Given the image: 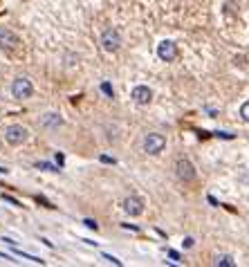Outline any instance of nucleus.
<instances>
[{"label":"nucleus","mask_w":249,"mask_h":267,"mask_svg":"<svg viewBox=\"0 0 249 267\" xmlns=\"http://www.w3.org/2000/svg\"><path fill=\"white\" fill-rule=\"evenodd\" d=\"M101 47H104V52L108 54H115L119 52V47L124 45V38H122V32L117 27H108L104 29V34H101Z\"/></svg>","instance_id":"obj_1"},{"label":"nucleus","mask_w":249,"mask_h":267,"mask_svg":"<svg viewBox=\"0 0 249 267\" xmlns=\"http://www.w3.org/2000/svg\"><path fill=\"white\" fill-rule=\"evenodd\" d=\"M142 148H144L146 155H160V153H164V148H166V137H164L162 133H148L144 135V142H142Z\"/></svg>","instance_id":"obj_2"},{"label":"nucleus","mask_w":249,"mask_h":267,"mask_svg":"<svg viewBox=\"0 0 249 267\" xmlns=\"http://www.w3.org/2000/svg\"><path fill=\"white\" fill-rule=\"evenodd\" d=\"M2 135H5V142L9 146H23L29 140V130L25 126H20V124H9Z\"/></svg>","instance_id":"obj_3"},{"label":"nucleus","mask_w":249,"mask_h":267,"mask_svg":"<svg viewBox=\"0 0 249 267\" xmlns=\"http://www.w3.org/2000/svg\"><path fill=\"white\" fill-rule=\"evenodd\" d=\"M173 171H175V178L180 182H184V184H189V182H193L197 178L196 166H193V162L191 160H186V157H180V160L175 162Z\"/></svg>","instance_id":"obj_4"},{"label":"nucleus","mask_w":249,"mask_h":267,"mask_svg":"<svg viewBox=\"0 0 249 267\" xmlns=\"http://www.w3.org/2000/svg\"><path fill=\"white\" fill-rule=\"evenodd\" d=\"M34 94V83L29 81L27 76H16L12 81V97L18 101H25V99H32Z\"/></svg>","instance_id":"obj_5"},{"label":"nucleus","mask_w":249,"mask_h":267,"mask_svg":"<svg viewBox=\"0 0 249 267\" xmlns=\"http://www.w3.org/2000/svg\"><path fill=\"white\" fill-rule=\"evenodd\" d=\"M178 56H180V50H178V45H175L171 38L160 41V45H157V58H160L162 63H173Z\"/></svg>","instance_id":"obj_6"},{"label":"nucleus","mask_w":249,"mask_h":267,"mask_svg":"<svg viewBox=\"0 0 249 267\" xmlns=\"http://www.w3.org/2000/svg\"><path fill=\"white\" fill-rule=\"evenodd\" d=\"M20 47V38H18V34H14L12 29H0V50L5 54H14Z\"/></svg>","instance_id":"obj_7"},{"label":"nucleus","mask_w":249,"mask_h":267,"mask_svg":"<svg viewBox=\"0 0 249 267\" xmlns=\"http://www.w3.org/2000/svg\"><path fill=\"white\" fill-rule=\"evenodd\" d=\"M122 207H124V211H126L130 218H137V215L144 214L146 202H144V197H139V196H128L126 200L122 202Z\"/></svg>","instance_id":"obj_8"},{"label":"nucleus","mask_w":249,"mask_h":267,"mask_svg":"<svg viewBox=\"0 0 249 267\" xmlns=\"http://www.w3.org/2000/svg\"><path fill=\"white\" fill-rule=\"evenodd\" d=\"M130 99H133L137 106H148L153 101V90L148 86H135L130 90Z\"/></svg>","instance_id":"obj_9"},{"label":"nucleus","mask_w":249,"mask_h":267,"mask_svg":"<svg viewBox=\"0 0 249 267\" xmlns=\"http://www.w3.org/2000/svg\"><path fill=\"white\" fill-rule=\"evenodd\" d=\"M63 124H65V119L58 112H45L41 117V126L45 130H58V128H63Z\"/></svg>","instance_id":"obj_10"},{"label":"nucleus","mask_w":249,"mask_h":267,"mask_svg":"<svg viewBox=\"0 0 249 267\" xmlns=\"http://www.w3.org/2000/svg\"><path fill=\"white\" fill-rule=\"evenodd\" d=\"M211 265H215V267H236V261H233V256H229V254H218V256H213Z\"/></svg>","instance_id":"obj_11"},{"label":"nucleus","mask_w":249,"mask_h":267,"mask_svg":"<svg viewBox=\"0 0 249 267\" xmlns=\"http://www.w3.org/2000/svg\"><path fill=\"white\" fill-rule=\"evenodd\" d=\"M240 117H243V122L249 124V101H245V104L240 106Z\"/></svg>","instance_id":"obj_12"},{"label":"nucleus","mask_w":249,"mask_h":267,"mask_svg":"<svg viewBox=\"0 0 249 267\" xmlns=\"http://www.w3.org/2000/svg\"><path fill=\"white\" fill-rule=\"evenodd\" d=\"M193 245H196V240H193V238H191V236H186V238H184V240H182V247H184V249H191Z\"/></svg>","instance_id":"obj_13"},{"label":"nucleus","mask_w":249,"mask_h":267,"mask_svg":"<svg viewBox=\"0 0 249 267\" xmlns=\"http://www.w3.org/2000/svg\"><path fill=\"white\" fill-rule=\"evenodd\" d=\"M101 90H104V92L108 94V97H112V94H115V92H112V88L108 86V83H101Z\"/></svg>","instance_id":"obj_14"},{"label":"nucleus","mask_w":249,"mask_h":267,"mask_svg":"<svg viewBox=\"0 0 249 267\" xmlns=\"http://www.w3.org/2000/svg\"><path fill=\"white\" fill-rule=\"evenodd\" d=\"M104 256H106V258H108L110 263H115V265H122V261H117L115 256H110V254H104Z\"/></svg>","instance_id":"obj_15"},{"label":"nucleus","mask_w":249,"mask_h":267,"mask_svg":"<svg viewBox=\"0 0 249 267\" xmlns=\"http://www.w3.org/2000/svg\"><path fill=\"white\" fill-rule=\"evenodd\" d=\"M83 222H86V227H90V229H97V222L94 220H83Z\"/></svg>","instance_id":"obj_16"},{"label":"nucleus","mask_w":249,"mask_h":267,"mask_svg":"<svg viewBox=\"0 0 249 267\" xmlns=\"http://www.w3.org/2000/svg\"><path fill=\"white\" fill-rule=\"evenodd\" d=\"M240 182H245V184H249V173H245L243 178H240Z\"/></svg>","instance_id":"obj_17"}]
</instances>
